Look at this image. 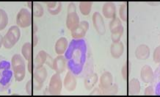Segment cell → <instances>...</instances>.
<instances>
[{"mask_svg": "<svg viewBox=\"0 0 160 97\" xmlns=\"http://www.w3.org/2000/svg\"><path fill=\"white\" fill-rule=\"evenodd\" d=\"M69 70L75 74L82 71L87 59V46L84 40L76 39L71 42L66 54Z\"/></svg>", "mask_w": 160, "mask_h": 97, "instance_id": "obj_1", "label": "cell"}, {"mask_svg": "<svg viewBox=\"0 0 160 97\" xmlns=\"http://www.w3.org/2000/svg\"><path fill=\"white\" fill-rule=\"evenodd\" d=\"M12 71L11 64L7 59L0 56V92L5 91L12 82Z\"/></svg>", "mask_w": 160, "mask_h": 97, "instance_id": "obj_2", "label": "cell"}, {"mask_svg": "<svg viewBox=\"0 0 160 97\" xmlns=\"http://www.w3.org/2000/svg\"><path fill=\"white\" fill-rule=\"evenodd\" d=\"M11 66L15 79L17 82H22L26 74L25 62L23 57L18 54H14L11 60Z\"/></svg>", "mask_w": 160, "mask_h": 97, "instance_id": "obj_3", "label": "cell"}, {"mask_svg": "<svg viewBox=\"0 0 160 97\" xmlns=\"http://www.w3.org/2000/svg\"><path fill=\"white\" fill-rule=\"evenodd\" d=\"M21 37V32L18 26H12L3 37L2 45L5 48H11L18 41Z\"/></svg>", "mask_w": 160, "mask_h": 97, "instance_id": "obj_4", "label": "cell"}, {"mask_svg": "<svg viewBox=\"0 0 160 97\" xmlns=\"http://www.w3.org/2000/svg\"><path fill=\"white\" fill-rule=\"evenodd\" d=\"M33 62V71L35 69L43 66V64H46L51 69H53L54 59L46 53L45 51H41L37 54L35 60H32Z\"/></svg>", "mask_w": 160, "mask_h": 97, "instance_id": "obj_5", "label": "cell"}, {"mask_svg": "<svg viewBox=\"0 0 160 97\" xmlns=\"http://www.w3.org/2000/svg\"><path fill=\"white\" fill-rule=\"evenodd\" d=\"M32 13L29 12L27 8H22L16 16V23L18 26L22 28H27L32 24Z\"/></svg>", "mask_w": 160, "mask_h": 97, "instance_id": "obj_6", "label": "cell"}, {"mask_svg": "<svg viewBox=\"0 0 160 97\" xmlns=\"http://www.w3.org/2000/svg\"><path fill=\"white\" fill-rule=\"evenodd\" d=\"M62 88V82L61 79L60 74H54L52 76L49 85V94L52 96H59L60 95Z\"/></svg>", "mask_w": 160, "mask_h": 97, "instance_id": "obj_7", "label": "cell"}, {"mask_svg": "<svg viewBox=\"0 0 160 97\" xmlns=\"http://www.w3.org/2000/svg\"><path fill=\"white\" fill-rule=\"evenodd\" d=\"M92 23L93 26L99 35H104L106 33V27H105L104 21L103 19L102 16L100 13L95 12L92 15Z\"/></svg>", "mask_w": 160, "mask_h": 97, "instance_id": "obj_8", "label": "cell"}, {"mask_svg": "<svg viewBox=\"0 0 160 97\" xmlns=\"http://www.w3.org/2000/svg\"><path fill=\"white\" fill-rule=\"evenodd\" d=\"M89 29V23L86 21H82L79 23V24L71 30V35L75 39H81L85 36L86 33Z\"/></svg>", "mask_w": 160, "mask_h": 97, "instance_id": "obj_9", "label": "cell"}, {"mask_svg": "<svg viewBox=\"0 0 160 97\" xmlns=\"http://www.w3.org/2000/svg\"><path fill=\"white\" fill-rule=\"evenodd\" d=\"M64 88L68 90V91H73L76 89L77 85V78L74 76L72 71H69L68 73L66 74V77L64 79Z\"/></svg>", "mask_w": 160, "mask_h": 97, "instance_id": "obj_10", "label": "cell"}, {"mask_svg": "<svg viewBox=\"0 0 160 97\" xmlns=\"http://www.w3.org/2000/svg\"><path fill=\"white\" fill-rule=\"evenodd\" d=\"M66 68V59L64 56L58 55L55 59H54L53 69L58 74H62L64 72Z\"/></svg>", "mask_w": 160, "mask_h": 97, "instance_id": "obj_11", "label": "cell"}, {"mask_svg": "<svg viewBox=\"0 0 160 97\" xmlns=\"http://www.w3.org/2000/svg\"><path fill=\"white\" fill-rule=\"evenodd\" d=\"M102 13L105 18H114L116 15V6L111 2L104 3L102 8Z\"/></svg>", "mask_w": 160, "mask_h": 97, "instance_id": "obj_12", "label": "cell"}, {"mask_svg": "<svg viewBox=\"0 0 160 97\" xmlns=\"http://www.w3.org/2000/svg\"><path fill=\"white\" fill-rule=\"evenodd\" d=\"M113 77L112 74L109 71H105L102 74V75L100 77V85L99 88L101 90H105L110 87L112 85Z\"/></svg>", "mask_w": 160, "mask_h": 97, "instance_id": "obj_13", "label": "cell"}, {"mask_svg": "<svg viewBox=\"0 0 160 97\" xmlns=\"http://www.w3.org/2000/svg\"><path fill=\"white\" fill-rule=\"evenodd\" d=\"M141 79L145 83H150L153 79V72L152 69L148 65H145L141 69Z\"/></svg>", "mask_w": 160, "mask_h": 97, "instance_id": "obj_14", "label": "cell"}, {"mask_svg": "<svg viewBox=\"0 0 160 97\" xmlns=\"http://www.w3.org/2000/svg\"><path fill=\"white\" fill-rule=\"evenodd\" d=\"M79 17L77 12L71 13H68L67 15L66 26L67 28L70 29L71 31L75 29L79 24Z\"/></svg>", "mask_w": 160, "mask_h": 97, "instance_id": "obj_15", "label": "cell"}, {"mask_svg": "<svg viewBox=\"0 0 160 97\" xmlns=\"http://www.w3.org/2000/svg\"><path fill=\"white\" fill-rule=\"evenodd\" d=\"M135 56L138 60H146L150 56V48L147 45L142 44L138 46L135 50Z\"/></svg>", "mask_w": 160, "mask_h": 97, "instance_id": "obj_16", "label": "cell"}, {"mask_svg": "<svg viewBox=\"0 0 160 97\" xmlns=\"http://www.w3.org/2000/svg\"><path fill=\"white\" fill-rule=\"evenodd\" d=\"M124 51L123 43L121 41L112 43L110 47V53L112 58L118 59L122 56Z\"/></svg>", "mask_w": 160, "mask_h": 97, "instance_id": "obj_17", "label": "cell"}, {"mask_svg": "<svg viewBox=\"0 0 160 97\" xmlns=\"http://www.w3.org/2000/svg\"><path fill=\"white\" fill-rule=\"evenodd\" d=\"M68 40L66 38L62 37L58 40L55 44V52L56 53L61 55L66 52L67 48H68Z\"/></svg>", "mask_w": 160, "mask_h": 97, "instance_id": "obj_18", "label": "cell"}, {"mask_svg": "<svg viewBox=\"0 0 160 97\" xmlns=\"http://www.w3.org/2000/svg\"><path fill=\"white\" fill-rule=\"evenodd\" d=\"M27 5L32 10V13L34 15L35 17L40 18L43 16L44 10L43 6L41 4L38 3H33V2H29L27 3Z\"/></svg>", "mask_w": 160, "mask_h": 97, "instance_id": "obj_19", "label": "cell"}, {"mask_svg": "<svg viewBox=\"0 0 160 97\" xmlns=\"http://www.w3.org/2000/svg\"><path fill=\"white\" fill-rule=\"evenodd\" d=\"M33 78L37 79L38 81L43 83L47 77V71L44 66L39 67V68L35 69L32 72Z\"/></svg>", "mask_w": 160, "mask_h": 97, "instance_id": "obj_20", "label": "cell"}, {"mask_svg": "<svg viewBox=\"0 0 160 97\" xmlns=\"http://www.w3.org/2000/svg\"><path fill=\"white\" fill-rule=\"evenodd\" d=\"M128 90H129V94L130 95H138L140 92V83L139 80L136 78H133L129 82V86H128Z\"/></svg>", "mask_w": 160, "mask_h": 97, "instance_id": "obj_21", "label": "cell"}, {"mask_svg": "<svg viewBox=\"0 0 160 97\" xmlns=\"http://www.w3.org/2000/svg\"><path fill=\"white\" fill-rule=\"evenodd\" d=\"M98 79L97 74L92 73L91 74L88 75L87 77L85 79V82H84V85L87 90H91L92 88L94 87L95 85L97 83Z\"/></svg>", "mask_w": 160, "mask_h": 97, "instance_id": "obj_22", "label": "cell"}, {"mask_svg": "<svg viewBox=\"0 0 160 97\" xmlns=\"http://www.w3.org/2000/svg\"><path fill=\"white\" fill-rule=\"evenodd\" d=\"M46 5L48 7V11L53 16L60 13L62 10V3L60 2H49L46 3Z\"/></svg>", "mask_w": 160, "mask_h": 97, "instance_id": "obj_23", "label": "cell"}, {"mask_svg": "<svg viewBox=\"0 0 160 97\" xmlns=\"http://www.w3.org/2000/svg\"><path fill=\"white\" fill-rule=\"evenodd\" d=\"M32 48L33 46L32 45V43L29 42H27L25 43L22 47V54L25 60H31L32 58Z\"/></svg>", "mask_w": 160, "mask_h": 97, "instance_id": "obj_24", "label": "cell"}, {"mask_svg": "<svg viewBox=\"0 0 160 97\" xmlns=\"http://www.w3.org/2000/svg\"><path fill=\"white\" fill-rule=\"evenodd\" d=\"M92 2H81L79 3V10L84 16H88L92 9Z\"/></svg>", "mask_w": 160, "mask_h": 97, "instance_id": "obj_25", "label": "cell"}, {"mask_svg": "<svg viewBox=\"0 0 160 97\" xmlns=\"http://www.w3.org/2000/svg\"><path fill=\"white\" fill-rule=\"evenodd\" d=\"M122 27H123L122 26V22L119 19V18L115 17L114 18H112V20L109 23V29H110L111 33H113L117 30H118Z\"/></svg>", "mask_w": 160, "mask_h": 97, "instance_id": "obj_26", "label": "cell"}, {"mask_svg": "<svg viewBox=\"0 0 160 97\" xmlns=\"http://www.w3.org/2000/svg\"><path fill=\"white\" fill-rule=\"evenodd\" d=\"M8 24V16L5 10L0 9V31L7 27Z\"/></svg>", "mask_w": 160, "mask_h": 97, "instance_id": "obj_27", "label": "cell"}, {"mask_svg": "<svg viewBox=\"0 0 160 97\" xmlns=\"http://www.w3.org/2000/svg\"><path fill=\"white\" fill-rule=\"evenodd\" d=\"M127 4L126 3H123L120 7L119 10V15L120 18L122 21L123 22H126L128 18V10H127Z\"/></svg>", "mask_w": 160, "mask_h": 97, "instance_id": "obj_28", "label": "cell"}, {"mask_svg": "<svg viewBox=\"0 0 160 97\" xmlns=\"http://www.w3.org/2000/svg\"><path fill=\"white\" fill-rule=\"evenodd\" d=\"M123 27H122L121 29H118V30H117L113 33H111V39L113 43H117V42L121 41L120 40L121 38L122 35L123 34Z\"/></svg>", "mask_w": 160, "mask_h": 97, "instance_id": "obj_29", "label": "cell"}, {"mask_svg": "<svg viewBox=\"0 0 160 97\" xmlns=\"http://www.w3.org/2000/svg\"><path fill=\"white\" fill-rule=\"evenodd\" d=\"M118 87L116 84H113L110 87L107 88V89L102 90V94L104 95H115L118 93Z\"/></svg>", "mask_w": 160, "mask_h": 97, "instance_id": "obj_30", "label": "cell"}, {"mask_svg": "<svg viewBox=\"0 0 160 97\" xmlns=\"http://www.w3.org/2000/svg\"><path fill=\"white\" fill-rule=\"evenodd\" d=\"M129 62L127 61L125 64L123 65V68H122L121 70V74L122 77H123V79L124 80H126L129 77V71H130V67H129Z\"/></svg>", "mask_w": 160, "mask_h": 97, "instance_id": "obj_31", "label": "cell"}, {"mask_svg": "<svg viewBox=\"0 0 160 97\" xmlns=\"http://www.w3.org/2000/svg\"><path fill=\"white\" fill-rule=\"evenodd\" d=\"M35 27H36V25L35 24H33V27H32V46H35L37 45L38 43V38L37 37V31L36 29H35Z\"/></svg>", "mask_w": 160, "mask_h": 97, "instance_id": "obj_32", "label": "cell"}, {"mask_svg": "<svg viewBox=\"0 0 160 97\" xmlns=\"http://www.w3.org/2000/svg\"><path fill=\"white\" fill-rule=\"evenodd\" d=\"M153 61L156 63H160V46H157L153 52Z\"/></svg>", "mask_w": 160, "mask_h": 97, "instance_id": "obj_33", "label": "cell"}, {"mask_svg": "<svg viewBox=\"0 0 160 97\" xmlns=\"http://www.w3.org/2000/svg\"><path fill=\"white\" fill-rule=\"evenodd\" d=\"M32 85H33V89L35 90H40L43 87V84L41 83V82L38 81L37 79H35V78H32Z\"/></svg>", "mask_w": 160, "mask_h": 97, "instance_id": "obj_34", "label": "cell"}, {"mask_svg": "<svg viewBox=\"0 0 160 97\" xmlns=\"http://www.w3.org/2000/svg\"><path fill=\"white\" fill-rule=\"evenodd\" d=\"M33 85H32V79L30 80H29L28 82L27 83V85H26V91L27 94L29 95H32L33 94Z\"/></svg>", "mask_w": 160, "mask_h": 97, "instance_id": "obj_35", "label": "cell"}, {"mask_svg": "<svg viewBox=\"0 0 160 97\" xmlns=\"http://www.w3.org/2000/svg\"><path fill=\"white\" fill-rule=\"evenodd\" d=\"M77 12V6L74 3H71L68 6V13H75Z\"/></svg>", "mask_w": 160, "mask_h": 97, "instance_id": "obj_36", "label": "cell"}, {"mask_svg": "<svg viewBox=\"0 0 160 97\" xmlns=\"http://www.w3.org/2000/svg\"><path fill=\"white\" fill-rule=\"evenodd\" d=\"M144 94L146 96H153L154 94V90H153V88L152 86H149V87L146 88Z\"/></svg>", "mask_w": 160, "mask_h": 97, "instance_id": "obj_37", "label": "cell"}, {"mask_svg": "<svg viewBox=\"0 0 160 97\" xmlns=\"http://www.w3.org/2000/svg\"><path fill=\"white\" fill-rule=\"evenodd\" d=\"M90 95H102V91L101 88H95L90 93Z\"/></svg>", "mask_w": 160, "mask_h": 97, "instance_id": "obj_38", "label": "cell"}, {"mask_svg": "<svg viewBox=\"0 0 160 97\" xmlns=\"http://www.w3.org/2000/svg\"><path fill=\"white\" fill-rule=\"evenodd\" d=\"M2 43H3V37L2 35L0 34V48H1L2 46Z\"/></svg>", "mask_w": 160, "mask_h": 97, "instance_id": "obj_39", "label": "cell"}]
</instances>
